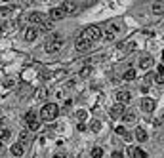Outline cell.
<instances>
[{"mask_svg": "<svg viewBox=\"0 0 164 158\" xmlns=\"http://www.w3.org/2000/svg\"><path fill=\"white\" fill-rule=\"evenodd\" d=\"M59 50H63V38H61V34L52 33L44 44V51L46 54H57Z\"/></svg>", "mask_w": 164, "mask_h": 158, "instance_id": "cell-1", "label": "cell"}, {"mask_svg": "<svg viewBox=\"0 0 164 158\" xmlns=\"http://www.w3.org/2000/svg\"><path fill=\"white\" fill-rule=\"evenodd\" d=\"M57 114H59V107L55 103H46L42 107V110H40V118L44 122H52V120L57 118Z\"/></svg>", "mask_w": 164, "mask_h": 158, "instance_id": "cell-2", "label": "cell"}, {"mask_svg": "<svg viewBox=\"0 0 164 158\" xmlns=\"http://www.w3.org/2000/svg\"><path fill=\"white\" fill-rule=\"evenodd\" d=\"M82 38L84 40H90V42H95V40H99L101 38V31L99 27H88L86 31H82Z\"/></svg>", "mask_w": 164, "mask_h": 158, "instance_id": "cell-3", "label": "cell"}, {"mask_svg": "<svg viewBox=\"0 0 164 158\" xmlns=\"http://www.w3.org/2000/svg\"><path fill=\"white\" fill-rule=\"evenodd\" d=\"M92 46H94V42L84 40L82 36H78V38H76V42H75V48H76V51H88V50H92Z\"/></svg>", "mask_w": 164, "mask_h": 158, "instance_id": "cell-4", "label": "cell"}, {"mask_svg": "<svg viewBox=\"0 0 164 158\" xmlns=\"http://www.w3.org/2000/svg\"><path fill=\"white\" fill-rule=\"evenodd\" d=\"M115 97H116V101H119L120 105H128L132 101V93L128 92V89H119V92L115 93Z\"/></svg>", "mask_w": 164, "mask_h": 158, "instance_id": "cell-5", "label": "cell"}, {"mask_svg": "<svg viewBox=\"0 0 164 158\" xmlns=\"http://www.w3.org/2000/svg\"><path fill=\"white\" fill-rule=\"evenodd\" d=\"M27 19H29V23H33V25H42L46 17H44V13H40V12H31L27 15Z\"/></svg>", "mask_w": 164, "mask_h": 158, "instance_id": "cell-6", "label": "cell"}, {"mask_svg": "<svg viewBox=\"0 0 164 158\" xmlns=\"http://www.w3.org/2000/svg\"><path fill=\"white\" fill-rule=\"evenodd\" d=\"M141 109L145 110V113H153V110H155V99L143 97V99H141Z\"/></svg>", "mask_w": 164, "mask_h": 158, "instance_id": "cell-7", "label": "cell"}, {"mask_svg": "<svg viewBox=\"0 0 164 158\" xmlns=\"http://www.w3.org/2000/svg\"><path fill=\"white\" fill-rule=\"evenodd\" d=\"M109 114L113 118H119V116H122L124 114V105H115V107H111V110H109Z\"/></svg>", "mask_w": 164, "mask_h": 158, "instance_id": "cell-8", "label": "cell"}, {"mask_svg": "<svg viewBox=\"0 0 164 158\" xmlns=\"http://www.w3.org/2000/svg\"><path fill=\"white\" fill-rule=\"evenodd\" d=\"M48 15H50V19H52V21H57V19H61V17H65V12H63L61 8H52Z\"/></svg>", "mask_w": 164, "mask_h": 158, "instance_id": "cell-9", "label": "cell"}, {"mask_svg": "<svg viewBox=\"0 0 164 158\" xmlns=\"http://www.w3.org/2000/svg\"><path fill=\"white\" fill-rule=\"evenodd\" d=\"M132 154V158H147V152L139 149V147H130V151H128Z\"/></svg>", "mask_w": 164, "mask_h": 158, "instance_id": "cell-10", "label": "cell"}, {"mask_svg": "<svg viewBox=\"0 0 164 158\" xmlns=\"http://www.w3.org/2000/svg\"><path fill=\"white\" fill-rule=\"evenodd\" d=\"M61 10L65 12V15H67V13H75L76 10H78V6H76L75 2H63V6H61Z\"/></svg>", "mask_w": 164, "mask_h": 158, "instance_id": "cell-11", "label": "cell"}, {"mask_svg": "<svg viewBox=\"0 0 164 158\" xmlns=\"http://www.w3.org/2000/svg\"><path fill=\"white\" fill-rule=\"evenodd\" d=\"M153 65V57L151 55H143L139 59V69H151Z\"/></svg>", "mask_w": 164, "mask_h": 158, "instance_id": "cell-12", "label": "cell"}, {"mask_svg": "<svg viewBox=\"0 0 164 158\" xmlns=\"http://www.w3.org/2000/svg\"><path fill=\"white\" fill-rule=\"evenodd\" d=\"M37 34H38V31L34 29V27L25 29V40H27V42H33L34 38H37Z\"/></svg>", "mask_w": 164, "mask_h": 158, "instance_id": "cell-13", "label": "cell"}, {"mask_svg": "<svg viewBox=\"0 0 164 158\" xmlns=\"http://www.w3.org/2000/svg\"><path fill=\"white\" fill-rule=\"evenodd\" d=\"M134 135H136V139L139 141V143H143V141H147V131L143 130V128H137Z\"/></svg>", "mask_w": 164, "mask_h": 158, "instance_id": "cell-14", "label": "cell"}, {"mask_svg": "<svg viewBox=\"0 0 164 158\" xmlns=\"http://www.w3.org/2000/svg\"><path fill=\"white\" fill-rule=\"evenodd\" d=\"M120 29H122V23H120V21H113V23L109 25V31H107V33H111V34H116Z\"/></svg>", "mask_w": 164, "mask_h": 158, "instance_id": "cell-15", "label": "cell"}, {"mask_svg": "<svg viewBox=\"0 0 164 158\" xmlns=\"http://www.w3.org/2000/svg\"><path fill=\"white\" fill-rule=\"evenodd\" d=\"M10 152H12L13 156H21V154H23V145H21V143H15V145H12Z\"/></svg>", "mask_w": 164, "mask_h": 158, "instance_id": "cell-16", "label": "cell"}, {"mask_svg": "<svg viewBox=\"0 0 164 158\" xmlns=\"http://www.w3.org/2000/svg\"><path fill=\"white\" fill-rule=\"evenodd\" d=\"M153 13H155V15H162L164 13V2H155V4H153Z\"/></svg>", "mask_w": 164, "mask_h": 158, "instance_id": "cell-17", "label": "cell"}, {"mask_svg": "<svg viewBox=\"0 0 164 158\" xmlns=\"http://www.w3.org/2000/svg\"><path fill=\"white\" fill-rule=\"evenodd\" d=\"M122 118H124V122H128V124L136 122V113H134V110H128L126 114H122Z\"/></svg>", "mask_w": 164, "mask_h": 158, "instance_id": "cell-18", "label": "cell"}, {"mask_svg": "<svg viewBox=\"0 0 164 158\" xmlns=\"http://www.w3.org/2000/svg\"><path fill=\"white\" fill-rule=\"evenodd\" d=\"M90 154H92V158H101L103 156V149H101V147H94Z\"/></svg>", "mask_w": 164, "mask_h": 158, "instance_id": "cell-19", "label": "cell"}, {"mask_svg": "<svg viewBox=\"0 0 164 158\" xmlns=\"http://www.w3.org/2000/svg\"><path fill=\"white\" fill-rule=\"evenodd\" d=\"M136 78V69H128L124 72V80H134Z\"/></svg>", "mask_w": 164, "mask_h": 158, "instance_id": "cell-20", "label": "cell"}, {"mask_svg": "<svg viewBox=\"0 0 164 158\" xmlns=\"http://www.w3.org/2000/svg\"><path fill=\"white\" fill-rule=\"evenodd\" d=\"M13 12H15V6H4V8H0V13H2V15L13 13Z\"/></svg>", "mask_w": 164, "mask_h": 158, "instance_id": "cell-21", "label": "cell"}, {"mask_svg": "<svg viewBox=\"0 0 164 158\" xmlns=\"http://www.w3.org/2000/svg\"><path fill=\"white\" fill-rule=\"evenodd\" d=\"M34 120H37V114H34L33 110H29V113L25 114V122L29 124V122H34Z\"/></svg>", "mask_w": 164, "mask_h": 158, "instance_id": "cell-22", "label": "cell"}, {"mask_svg": "<svg viewBox=\"0 0 164 158\" xmlns=\"http://www.w3.org/2000/svg\"><path fill=\"white\" fill-rule=\"evenodd\" d=\"M92 75V67H84L80 72H78V76H82V78H86V76H90Z\"/></svg>", "mask_w": 164, "mask_h": 158, "instance_id": "cell-23", "label": "cell"}, {"mask_svg": "<svg viewBox=\"0 0 164 158\" xmlns=\"http://www.w3.org/2000/svg\"><path fill=\"white\" fill-rule=\"evenodd\" d=\"M90 130L92 131H99L101 130V122H99V120H94V122L90 124Z\"/></svg>", "mask_w": 164, "mask_h": 158, "instance_id": "cell-24", "label": "cell"}, {"mask_svg": "<svg viewBox=\"0 0 164 158\" xmlns=\"http://www.w3.org/2000/svg\"><path fill=\"white\" fill-rule=\"evenodd\" d=\"M19 141H21V143H27V141H29V133H27V131H19Z\"/></svg>", "mask_w": 164, "mask_h": 158, "instance_id": "cell-25", "label": "cell"}, {"mask_svg": "<svg viewBox=\"0 0 164 158\" xmlns=\"http://www.w3.org/2000/svg\"><path fill=\"white\" fill-rule=\"evenodd\" d=\"M10 139V130H0V141Z\"/></svg>", "mask_w": 164, "mask_h": 158, "instance_id": "cell-26", "label": "cell"}, {"mask_svg": "<svg viewBox=\"0 0 164 158\" xmlns=\"http://www.w3.org/2000/svg\"><path fill=\"white\" fill-rule=\"evenodd\" d=\"M46 97V89L44 88H38L37 89V99H44Z\"/></svg>", "mask_w": 164, "mask_h": 158, "instance_id": "cell-27", "label": "cell"}, {"mask_svg": "<svg viewBox=\"0 0 164 158\" xmlns=\"http://www.w3.org/2000/svg\"><path fill=\"white\" fill-rule=\"evenodd\" d=\"M42 31H44V33H52V23H50V21L46 23V21H44V23H42Z\"/></svg>", "mask_w": 164, "mask_h": 158, "instance_id": "cell-28", "label": "cell"}, {"mask_svg": "<svg viewBox=\"0 0 164 158\" xmlns=\"http://www.w3.org/2000/svg\"><path fill=\"white\" fill-rule=\"evenodd\" d=\"M27 126H29V130H33V131H34V130H38V128H40V124L37 122V120H34V122H29Z\"/></svg>", "mask_w": 164, "mask_h": 158, "instance_id": "cell-29", "label": "cell"}, {"mask_svg": "<svg viewBox=\"0 0 164 158\" xmlns=\"http://www.w3.org/2000/svg\"><path fill=\"white\" fill-rule=\"evenodd\" d=\"M76 116H78V120H86L88 113H86V110H78V114H76Z\"/></svg>", "mask_w": 164, "mask_h": 158, "instance_id": "cell-30", "label": "cell"}, {"mask_svg": "<svg viewBox=\"0 0 164 158\" xmlns=\"http://www.w3.org/2000/svg\"><path fill=\"white\" fill-rule=\"evenodd\" d=\"M155 80H157V84H164V72L157 75V76H155Z\"/></svg>", "mask_w": 164, "mask_h": 158, "instance_id": "cell-31", "label": "cell"}, {"mask_svg": "<svg viewBox=\"0 0 164 158\" xmlns=\"http://www.w3.org/2000/svg\"><path fill=\"white\" fill-rule=\"evenodd\" d=\"M153 80H155V75H153V72H149V75L145 76V84H151Z\"/></svg>", "mask_w": 164, "mask_h": 158, "instance_id": "cell-32", "label": "cell"}, {"mask_svg": "<svg viewBox=\"0 0 164 158\" xmlns=\"http://www.w3.org/2000/svg\"><path fill=\"white\" fill-rule=\"evenodd\" d=\"M115 131H116V133H119V135H124V133H126L124 126H116V130H115Z\"/></svg>", "mask_w": 164, "mask_h": 158, "instance_id": "cell-33", "label": "cell"}, {"mask_svg": "<svg viewBox=\"0 0 164 158\" xmlns=\"http://www.w3.org/2000/svg\"><path fill=\"white\" fill-rule=\"evenodd\" d=\"M160 72H164V65H158L157 67V75H160Z\"/></svg>", "mask_w": 164, "mask_h": 158, "instance_id": "cell-34", "label": "cell"}, {"mask_svg": "<svg viewBox=\"0 0 164 158\" xmlns=\"http://www.w3.org/2000/svg\"><path fill=\"white\" fill-rule=\"evenodd\" d=\"M84 130H86V124L80 122V124H78V131H84Z\"/></svg>", "mask_w": 164, "mask_h": 158, "instance_id": "cell-35", "label": "cell"}, {"mask_svg": "<svg viewBox=\"0 0 164 158\" xmlns=\"http://www.w3.org/2000/svg\"><path fill=\"white\" fill-rule=\"evenodd\" d=\"M113 156H115V158H122V152L116 151V152H113Z\"/></svg>", "mask_w": 164, "mask_h": 158, "instance_id": "cell-36", "label": "cell"}, {"mask_svg": "<svg viewBox=\"0 0 164 158\" xmlns=\"http://www.w3.org/2000/svg\"><path fill=\"white\" fill-rule=\"evenodd\" d=\"M54 158H67V156H61V154H55Z\"/></svg>", "mask_w": 164, "mask_h": 158, "instance_id": "cell-37", "label": "cell"}, {"mask_svg": "<svg viewBox=\"0 0 164 158\" xmlns=\"http://www.w3.org/2000/svg\"><path fill=\"white\" fill-rule=\"evenodd\" d=\"M2 124H4V120H0V130H2Z\"/></svg>", "mask_w": 164, "mask_h": 158, "instance_id": "cell-38", "label": "cell"}, {"mask_svg": "<svg viewBox=\"0 0 164 158\" xmlns=\"http://www.w3.org/2000/svg\"><path fill=\"white\" fill-rule=\"evenodd\" d=\"M0 151H2V141H0Z\"/></svg>", "mask_w": 164, "mask_h": 158, "instance_id": "cell-39", "label": "cell"}, {"mask_svg": "<svg viewBox=\"0 0 164 158\" xmlns=\"http://www.w3.org/2000/svg\"><path fill=\"white\" fill-rule=\"evenodd\" d=\"M162 61H164V51H162Z\"/></svg>", "mask_w": 164, "mask_h": 158, "instance_id": "cell-40", "label": "cell"}, {"mask_svg": "<svg viewBox=\"0 0 164 158\" xmlns=\"http://www.w3.org/2000/svg\"><path fill=\"white\" fill-rule=\"evenodd\" d=\"M158 2H164V0H158Z\"/></svg>", "mask_w": 164, "mask_h": 158, "instance_id": "cell-41", "label": "cell"}]
</instances>
